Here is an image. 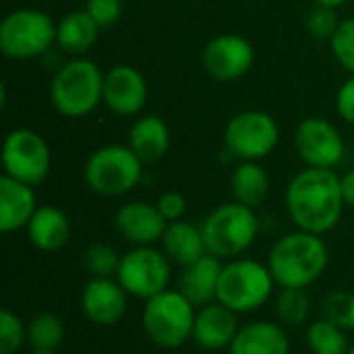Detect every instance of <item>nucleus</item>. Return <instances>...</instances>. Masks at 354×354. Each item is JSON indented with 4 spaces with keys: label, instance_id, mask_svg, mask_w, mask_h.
I'll use <instances>...</instances> for the list:
<instances>
[{
    "label": "nucleus",
    "instance_id": "obj_1",
    "mask_svg": "<svg viewBox=\"0 0 354 354\" xmlns=\"http://www.w3.org/2000/svg\"><path fill=\"white\" fill-rule=\"evenodd\" d=\"M344 195L340 176L328 168H307L299 172L286 189V209L299 230L326 234L342 218Z\"/></svg>",
    "mask_w": 354,
    "mask_h": 354
},
{
    "label": "nucleus",
    "instance_id": "obj_2",
    "mask_svg": "<svg viewBox=\"0 0 354 354\" xmlns=\"http://www.w3.org/2000/svg\"><path fill=\"white\" fill-rule=\"evenodd\" d=\"M330 263L328 245L319 234L297 230L274 243L268 268L280 288H309Z\"/></svg>",
    "mask_w": 354,
    "mask_h": 354
},
{
    "label": "nucleus",
    "instance_id": "obj_3",
    "mask_svg": "<svg viewBox=\"0 0 354 354\" xmlns=\"http://www.w3.org/2000/svg\"><path fill=\"white\" fill-rule=\"evenodd\" d=\"M195 315V305L180 290L168 288L145 301L141 328L156 346L174 351L191 340Z\"/></svg>",
    "mask_w": 354,
    "mask_h": 354
},
{
    "label": "nucleus",
    "instance_id": "obj_4",
    "mask_svg": "<svg viewBox=\"0 0 354 354\" xmlns=\"http://www.w3.org/2000/svg\"><path fill=\"white\" fill-rule=\"evenodd\" d=\"M274 286L278 284L266 263L255 259H232L222 268L218 303L236 315L253 313L272 299Z\"/></svg>",
    "mask_w": 354,
    "mask_h": 354
},
{
    "label": "nucleus",
    "instance_id": "obj_5",
    "mask_svg": "<svg viewBox=\"0 0 354 354\" xmlns=\"http://www.w3.org/2000/svg\"><path fill=\"white\" fill-rule=\"evenodd\" d=\"M207 253L220 259H236L253 247L259 234V220L253 207L239 201L216 207L201 224Z\"/></svg>",
    "mask_w": 354,
    "mask_h": 354
},
{
    "label": "nucleus",
    "instance_id": "obj_6",
    "mask_svg": "<svg viewBox=\"0 0 354 354\" xmlns=\"http://www.w3.org/2000/svg\"><path fill=\"white\" fill-rule=\"evenodd\" d=\"M50 95L54 108L62 116H87L95 110L100 100H104V75L95 62L75 58L56 73Z\"/></svg>",
    "mask_w": 354,
    "mask_h": 354
},
{
    "label": "nucleus",
    "instance_id": "obj_7",
    "mask_svg": "<svg viewBox=\"0 0 354 354\" xmlns=\"http://www.w3.org/2000/svg\"><path fill=\"white\" fill-rule=\"evenodd\" d=\"M143 174V162L124 145H106L91 153L85 164V180L104 197H118L135 189Z\"/></svg>",
    "mask_w": 354,
    "mask_h": 354
},
{
    "label": "nucleus",
    "instance_id": "obj_8",
    "mask_svg": "<svg viewBox=\"0 0 354 354\" xmlns=\"http://www.w3.org/2000/svg\"><path fill=\"white\" fill-rule=\"evenodd\" d=\"M56 41V25L52 19L33 8L12 10L0 25V50L15 60L41 56Z\"/></svg>",
    "mask_w": 354,
    "mask_h": 354
},
{
    "label": "nucleus",
    "instance_id": "obj_9",
    "mask_svg": "<svg viewBox=\"0 0 354 354\" xmlns=\"http://www.w3.org/2000/svg\"><path fill=\"white\" fill-rule=\"evenodd\" d=\"M164 251L151 247H133L120 259L116 280L129 297L149 301L168 290L172 268Z\"/></svg>",
    "mask_w": 354,
    "mask_h": 354
},
{
    "label": "nucleus",
    "instance_id": "obj_10",
    "mask_svg": "<svg viewBox=\"0 0 354 354\" xmlns=\"http://www.w3.org/2000/svg\"><path fill=\"white\" fill-rule=\"evenodd\" d=\"M2 166L6 176L29 187H37L50 172V149L37 133L17 129L4 139Z\"/></svg>",
    "mask_w": 354,
    "mask_h": 354
},
{
    "label": "nucleus",
    "instance_id": "obj_11",
    "mask_svg": "<svg viewBox=\"0 0 354 354\" xmlns=\"http://www.w3.org/2000/svg\"><path fill=\"white\" fill-rule=\"evenodd\" d=\"M224 143L232 156L245 162H255L272 153V149L276 147L278 124L268 112H241L226 124Z\"/></svg>",
    "mask_w": 354,
    "mask_h": 354
},
{
    "label": "nucleus",
    "instance_id": "obj_12",
    "mask_svg": "<svg viewBox=\"0 0 354 354\" xmlns=\"http://www.w3.org/2000/svg\"><path fill=\"white\" fill-rule=\"evenodd\" d=\"M299 156L311 168L332 170L344 158V141L338 129L324 118H305L295 133Z\"/></svg>",
    "mask_w": 354,
    "mask_h": 354
},
{
    "label": "nucleus",
    "instance_id": "obj_13",
    "mask_svg": "<svg viewBox=\"0 0 354 354\" xmlns=\"http://www.w3.org/2000/svg\"><path fill=\"white\" fill-rule=\"evenodd\" d=\"M253 46L232 33L214 37L203 50V66L218 81H234L253 66Z\"/></svg>",
    "mask_w": 354,
    "mask_h": 354
},
{
    "label": "nucleus",
    "instance_id": "obj_14",
    "mask_svg": "<svg viewBox=\"0 0 354 354\" xmlns=\"http://www.w3.org/2000/svg\"><path fill=\"white\" fill-rule=\"evenodd\" d=\"M127 292L114 278H91L81 292V309L97 328L116 326L127 313Z\"/></svg>",
    "mask_w": 354,
    "mask_h": 354
},
{
    "label": "nucleus",
    "instance_id": "obj_15",
    "mask_svg": "<svg viewBox=\"0 0 354 354\" xmlns=\"http://www.w3.org/2000/svg\"><path fill=\"white\" fill-rule=\"evenodd\" d=\"M114 226L118 234L133 247H151L162 241L168 222L158 205L145 201H131L116 212Z\"/></svg>",
    "mask_w": 354,
    "mask_h": 354
},
{
    "label": "nucleus",
    "instance_id": "obj_16",
    "mask_svg": "<svg viewBox=\"0 0 354 354\" xmlns=\"http://www.w3.org/2000/svg\"><path fill=\"white\" fill-rule=\"evenodd\" d=\"M241 326L236 313L224 307L222 303L214 301L197 309L191 340L195 346L203 351H224L230 348Z\"/></svg>",
    "mask_w": 354,
    "mask_h": 354
},
{
    "label": "nucleus",
    "instance_id": "obj_17",
    "mask_svg": "<svg viewBox=\"0 0 354 354\" xmlns=\"http://www.w3.org/2000/svg\"><path fill=\"white\" fill-rule=\"evenodd\" d=\"M147 100V85L139 71L118 64L104 75V104L120 116L137 114Z\"/></svg>",
    "mask_w": 354,
    "mask_h": 354
},
{
    "label": "nucleus",
    "instance_id": "obj_18",
    "mask_svg": "<svg viewBox=\"0 0 354 354\" xmlns=\"http://www.w3.org/2000/svg\"><path fill=\"white\" fill-rule=\"evenodd\" d=\"M35 212L37 199L33 187L4 174L0 178V232L10 234L27 228Z\"/></svg>",
    "mask_w": 354,
    "mask_h": 354
},
{
    "label": "nucleus",
    "instance_id": "obj_19",
    "mask_svg": "<svg viewBox=\"0 0 354 354\" xmlns=\"http://www.w3.org/2000/svg\"><path fill=\"white\" fill-rule=\"evenodd\" d=\"M222 268H224L222 259L207 253L199 261L183 268L178 278V290L195 307H203L218 301V284H220Z\"/></svg>",
    "mask_w": 354,
    "mask_h": 354
},
{
    "label": "nucleus",
    "instance_id": "obj_20",
    "mask_svg": "<svg viewBox=\"0 0 354 354\" xmlns=\"http://www.w3.org/2000/svg\"><path fill=\"white\" fill-rule=\"evenodd\" d=\"M228 354H290V340L282 324L251 322L239 330Z\"/></svg>",
    "mask_w": 354,
    "mask_h": 354
},
{
    "label": "nucleus",
    "instance_id": "obj_21",
    "mask_svg": "<svg viewBox=\"0 0 354 354\" xmlns=\"http://www.w3.org/2000/svg\"><path fill=\"white\" fill-rule=\"evenodd\" d=\"M160 245L164 255L180 268H187L207 255L201 226H195L185 220L170 222Z\"/></svg>",
    "mask_w": 354,
    "mask_h": 354
},
{
    "label": "nucleus",
    "instance_id": "obj_22",
    "mask_svg": "<svg viewBox=\"0 0 354 354\" xmlns=\"http://www.w3.org/2000/svg\"><path fill=\"white\" fill-rule=\"evenodd\" d=\"M27 236L31 245L39 251L54 253L60 251L71 236V222L64 212L52 205L37 207L31 222L27 224Z\"/></svg>",
    "mask_w": 354,
    "mask_h": 354
},
{
    "label": "nucleus",
    "instance_id": "obj_23",
    "mask_svg": "<svg viewBox=\"0 0 354 354\" xmlns=\"http://www.w3.org/2000/svg\"><path fill=\"white\" fill-rule=\"evenodd\" d=\"M170 145V131L160 116H143L129 133V147L139 156L141 162L160 160Z\"/></svg>",
    "mask_w": 354,
    "mask_h": 354
},
{
    "label": "nucleus",
    "instance_id": "obj_24",
    "mask_svg": "<svg viewBox=\"0 0 354 354\" xmlns=\"http://www.w3.org/2000/svg\"><path fill=\"white\" fill-rule=\"evenodd\" d=\"M100 25L87 10H73L56 25V44L73 56L85 54L97 41Z\"/></svg>",
    "mask_w": 354,
    "mask_h": 354
},
{
    "label": "nucleus",
    "instance_id": "obj_25",
    "mask_svg": "<svg viewBox=\"0 0 354 354\" xmlns=\"http://www.w3.org/2000/svg\"><path fill=\"white\" fill-rule=\"evenodd\" d=\"M232 195L239 203L247 207H259L270 193V178L268 172L255 162H243L230 178Z\"/></svg>",
    "mask_w": 354,
    "mask_h": 354
},
{
    "label": "nucleus",
    "instance_id": "obj_26",
    "mask_svg": "<svg viewBox=\"0 0 354 354\" xmlns=\"http://www.w3.org/2000/svg\"><path fill=\"white\" fill-rule=\"evenodd\" d=\"M64 340V324L54 313H37L27 322V346L31 353H56Z\"/></svg>",
    "mask_w": 354,
    "mask_h": 354
},
{
    "label": "nucleus",
    "instance_id": "obj_27",
    "mask_svg": "<svg viewBox=\"0 0 354 354\" xmlns=\"http://www.w3.org/2000/svg\"><path fill=\"white\" fill-rule=\"evenodd\" d=\"M305 340L311 354H348L351 351L346 330H342L326 317L309 324Z\"/></svg>",
    "mask_w": 354,
    "mask_h": 354
},
{
    "label": "nucleus",
    "instance_id": "obj_28",
    "mask_svg": "<svg viewBox=\"0 0 354 354\" xmlns=\"http://www.w3.org/2000/svg\"><path fill=\"white\" fill-rule=\"evenodd\" d=\"M274 309L282 326L299 328L307 324L311 315V299L307 295V288H280Z\"/></svg>",
    "mask_w": 354,
    "mask_h": 354
},
{
    "label": "nucleus",
    "instance_id": "obj_29",
    "mask_svg": "<svg viewBox=\"0 0 354 354\" xmlns=\"http://www.w3.org/2000/svg\"><path fill=\"white\" fill-rule=\"evenodd\" d=\"M120 259H122V255H118L114 247L104 245V243L91 245L83 257L85 268L93 278H114L118 272Z\"/></svg>",
    "mask_w": 354,
    "mask_h": 354
},
{
    "label": "nucleus",
    "instance_id": "obj_30",
    "mask_svg": "<svg viewBox=\"0 0 354 354\" xmlns=\"http://www.w3.org/2000/svg\"><path fill=\"white\" fill-rule=\"evenodd\" d=\"M324 317L340 326L346 332H354V292L336 290L322 303Z\"/></svg>",
    "mask_w": 354,
    "mask_h": 354
},
{
    "label": "nucleus",
    "instance_id": "obj_31",
    "mask_svg": "<svg viewBox=\"0 0 354 354\" xmlns=\"http://www.w3.org/2000/svg\"><path fill=\"white\" fill-rule=\"evenodd\" d=\"M27 344V324L10 309L0 311V354H17Z\"/></svg>",
    "mask_w": 354,
    "mask_h": 354
},
{
    "label": "nucleus",
    "instance_id": "obj_32",
    "mask_svg": "<svg viewBox=\"0 0 354 354\" xmlns=\"http://www.w3.org/2000/svg\"><path fill=\"white\" fill-rule=\"evenodd\" d=\"M332 52L336 60L354 75V19H346L338 25L332 35Z\"/></svg>",
    "mask_w": 354,
    "mask_h": 354
},
{
    "label": "nucleus",
    "instance_id": "obj_33",
    "mask_svg": "<svg viewBox=\"0 0 354 354\" xmlns=\"http://www.w3.org/2000/svg\"><path fill=\"white\" fill-rule=\"evenodd\" d=\"M338 25L340 23H338V17H336V12H334L332 6L317 4L309 12V17H307V29H309V33L315 35V37H319V39H326V37L332 39V35L336 33Z\"/></svg>",
    "mask_w": 354,
    "mask_h": 354
},
{
    "label": "nucleus",
    "instance_id": "obj_34",
    "mask_svg": "<svg viewBox=\"0 0 354 354\" xmlns=\"http://www.w3.org/2000/svg\"><path fill=\"white\" fill-rule=\"evenodd\" d=\"M85 10L102 29V27L114 25L120 19L122 6H120V0H87Z\"/></svg>",
    "mask_w": 354,
    "mask_h": 354
},
{
    "label": "nucleus",
    "instance_id": "obj_35",
    "mask_svg": "<svg viewBox=\"0 0 354 354\" xmlns=\"http://www.w3.org/2000/svg\"><path fill=\"white\" fill-rule=\"evenodd\" d=\"M156 205H158L160 214L166 218L168 224L183 220V216L187 212V199L178 191H166V193H162Z\"/></svg>",
    "mask_w": 354,
    "mask_h": 354
},
{
    "label": "nucleus",
    "instance_id": "obj_36",
    "mask_svg": "<svg viewBox=\"0 0 354 354\" xmlns=\"http://www.w3.org/2000/svg\"><path fill=\"white\" fill-rule=\"evenodd\" d=\"M336 108H338V114L346 122H353L354 124V75L340 87L338 100H336Z\"/></svg>",
    "mask_w": 354,
    "mask_h": 354
},
{
    "label": "nucleus",
    "instance_id": "obj_37",
    "mask_svg": "<svg viewBox=\"0 0 354 354\" xmlns=\"http://www.w3.org/2000/svg\"><path fill=\"white\" fill-rule=\"evenodd\" d=\"M340 185H342L344 203L354 207V170H348L344 176H340Z\"/></svg>",
    "mask_w": 354,
    "mask_h": 354
},
{
    "label": "nucleus",
    "instance_id": "obj_38",
    "mask_svg": "<svg viewBox=\"0 0 354 354\" xmlns=\"http://www.w3.org/2000/svg\"><path fill=\"white\" fill-rule=\"evenodd\" d=\"M317 4H324V6H332V8H336V6H340V4H344L346 0H315Z\"/></svg>",
    "mask_w": 354,
    "mask_h": 354
},
{
    "label": "nucleus",
    "instance_id": "obj_39",
    "mask_svg": "<svg viewBox=\"0 0 354 354\" xmlns=\"http://www.w3.org/2000/svg\"><path fill=\"white\" fill-rule=\"evenodd\" d=\"M31 354H58V353H31Z\"/></svg>",
    "mask_w": 354,
    "mask_h": 354
},
{
    "label": "nucleus",
    "instance_id": "obj_40",
    "mask_svg": "<svg viewBox=\"0 0 354 354\" xmlns=\"http://www.w3.org/2000/svg\"><path fill=\"white\" fill-rule=\"evenodd\" d=\"M348 354H354V346H351V351H348Z\"/></svg>",
    "mask_w": 354,
    "mask_h": 354
}]
</instances>
